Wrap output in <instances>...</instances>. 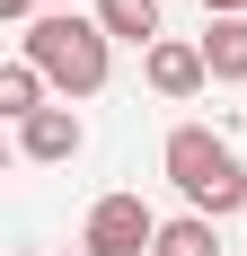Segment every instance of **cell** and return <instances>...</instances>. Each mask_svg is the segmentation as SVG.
I'll return each mask as SVG.
<instances>
[{
	"label": "cell",
	"instance_id": "6da1fadb",
	"mask_svg": "<svg viewBox=\"0 0 247 256\" xmlns=\"http://www.w3.org/2000/svg\"><path fill=\"white\" fill-rule=\"evenodd\" d=\"M18 62H36L62 98H98L106 71H115V44H106L98 18H80V9H44V18L18 36Z\"/></svg>",
	"mask_w": 247,
	"mask_h": 256
},
{
	"label": "cell",
	"instance_id": "7a4b0ae2",
	"mask_svg": "<svg viewBox=\"0 0 247 256\" xmlns=\"http://www.w3.org/2000/svg\"><path fill=\"white\" fill-rule=\"evenodd\" d=\"M159 168H168V186L186 194V212H203V221H221V212L247 204V159L230 150L212 124H176L168 150H159Z\"/></svg>",
	"mask_w": 247,
	"mask_h": 256
},
{
	"label": "cell",
	"instance_id": "3957f363",
	"mask_svg": "<svg viewBox=\"0 0 247 256\" xmlns=\"http://www.w3.org/2000/svg\"><path fill=\"white\" fill-rule=\"evenodd\" d=\"M80 248L88 256H150L159 248V212H150L142 194H98L88 221H80Z\"/></svg>",
	"mask_w": 247,
	"mask_h": 256
},
{
	"label": "cell",
	"instance_id": "277c9868",
	"mask_svg": "<svg viewBox=\"0 0 247 256\" xmlns=\"http://www.w3.org/2000/svg\"><path fill=\"white\" fill-rule=\"evenodd\" d=\"M142 80H150V98L186 106V98L212 88V62H203V44H186V36H159V44L142 53Z\"/></svg>",
	"mask_w": 247,
	"mask_h": 256
},
{
	"label": "cell",
	"instance_id": "5b68a950",
	"mask_svg": "<svg viewBox=\"0 0 247 256\" xmlns=\"http://www.w3.org/2000/svg\"><path fill=\"white\" fill-rule=\"evenodd\" d=\"M88 150V124H80L71 106H44L36 124H18V159L26 168H62V159H80Z\"/></svg>",
	"mask_w": 247,
	"mask_h": 256
},
{
	"label": "cell",
	"instance_id": "8992f818",
	"mask_svg": "<svg viewBox=\"0 0 247 256\" xmlns=\"http://www.w3.org/2000/svg\"><path fill=\"white\" fill-rule=\"evenodd\" d=\"M88 18L106 26V44H159V0H98V9H88Z\"/></svg>",
	"mask_w": 247,
	"mask_h": 256
},
{
	"label": "cell",
	"instance_id": "52a82bcc",
	"mask_svg": "<svg viewBox=\"0 0 247 256\" xmlns=\"http://www.w3.org/2000/svg\"><path fill=\"white\" fill-rule=\"evenodd\" d=\"M44 98H53V80L36 71V62H0V115H9V124H36Z\"/></svg>",
	"mask_w": 247,
	"mask_h": 256
},
{
	"label": "cell",
	"instance_id": "ba28073f",
	"mask_svg": "<svg viewBox=\"0 0 247 256\" xmlns=\"http://www.w3.org/2000/svg\"><path fill=\"white\" fill-rule=\"evenodd\" d=\"M203 62H212V80L238 88V80H247V18H212V26H203Z\"/></svg>",
	"mask_w": 247,
	"mask_h": 256
},
{
	"label": "cell",
	"instance_id": "9c48e42d",
	"mask_svg": "<svg viewBox=\"0 0 247 256\" xmlns=\"http://www.w3.org/2000/svg\"><path fill=\"white\" fill-rule=\"evenodd\" d=\"M150 256H221V221L176 212V221H159V248H150Z\"/></svg>",
	"mask_w": 247,
	"mask_h": 256
},
{
	"label": "cell",
	"instance_id": "30bf717a",
	"mask_svg": "<svg viewBox=\"0 0 247 256\" xmlns=\"http://www.w3.org/2000/svg\"><path fill=\"white\" fill-rule=\"evenodd\" d=\"M203 9H212V18H247V0H203Z\"/></svg>",
	"mask_w": 247,
	"mask_h": 256
},
{
	"label": "cell",
	"instance_id": "8fae6325",
	"mask_svg": "<svg viewBox=\"0 0 247 256\" xmlns=\"http://www.w3.org/2000/svg\"><path fill=\"white\" fill-rule=\"evenodd\" d=\"M62 256H88V248H62Z\"/></svg>",
	"mask_w": 247,
	"mask_h": 256
}]
</instances>
